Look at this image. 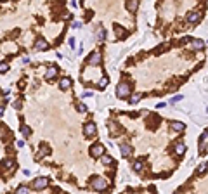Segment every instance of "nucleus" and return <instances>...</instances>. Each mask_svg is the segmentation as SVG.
Instances as JSON below:
<instances>
[{"label": "nucleus", "instance_id": "f257e3e1", "mask_svg": "<svg viewBox=\"0 0 208 194\" xmlns=\"http://www.w3.org/2000/svg\"><path fill=\"white\" fill-rule=\"evenodd\" d=\"M130 92H132V87H130V83H127V81H121V83H118V87H116V96L120 97V99H125V97L130 96Z\"/></svg>", "mask_w": 208, "mask_h": 194}, {"label": "nucleus", "instance_id": "f03ea898", "mask_svg": "<svg viewBox=\"0 0 208 194\" xmlns=\"http://www.w3.org/2000/svg\"><path fill=\"white\" fill-rule=\"evenodd\" d=\"M90 186H92L94 191H106V189H108V182H106V178H102V177H94L92 182H90Z\"/></svg>", "mask_w": 208, "mask_h": 194}, {"label": "nucleus", "instance_id": "7ed1b4c3", "mask_svg": "<svg viewBox=\"0 0 208 194\" xmlns=\"http://www.w3.org/2000/svg\"><path fill=\"white\" fill-rule=\"evenodd\" d=\"M47 186H49V178H45V177H37V178H33V189L42 191V189H45Z\"/></svg>", "mask_w": 208, "mask_h": 194}, {"label": "nucleus", "instance_id": "20e7f679", "mask_svg": "<svg viewBox=\"0 0 208 194\" xmlns=\"http://www.w3.org/2000/svg\"><path fill=\"white\" fill-rule=\"evenodd\" d=\"M95 132H97V128H95V123L89 121V123H85V125H83V135H85V137H94Z\"/></svg>", "mask_w": 208, "mask_h": 194}, {"label": "nucleus", "instance_id": "39448f33", "mask_svg": "<svg viewBox=\"0 0 208 194\" xmlns=\"http://www.w3.org/2000/svg\"><path fill=\"white\" fill-rule=\"evenodd\" d=\"M104 151H106V149H104L102 144H94V146L90 147V156H92V158H101V156L104 154Z\"/></svg>", "mask_w": 208, "mask_h": 194}, {"label": "nucleus", "instance_id": "423d86ee", "mask_svg": "<svg viewBox=\"0 0 208 194\" xmlns=\"http://www.w3.org/2000/svg\"><path fill=\"white\" fill-rule=\"evenodd\" d=\"M201 21V12H198V11H192L187 14V23L191 24H196V23H199Z\"/></svg>", "mask_w": 208, "mask_h": 194}, {"label": "nucleus", "instance_id": "0eeeda50", "mask_svg": "<svg viewBox=\"0 0 208 194\" xmlns=\"http://www.w3.org/2000/svg\"><path fill=\"white\" fill-rule=\"evenodd\" d=\"M170 128H172V132L180 134V132H184V130H186V123H182V121H172Z\"/></svg>", "mask_w": 208, "mask_h": 194}, {"label": "nucleus", "instance_id": "6e6552de", "mask_svg": "<svg viewBox=\"0 0 208 194\" xmlns=\"http://www.w3.org/2000/svg\"><path fill=\"white\" fill-rule=\"evenodd\" d=\"M101 57H102V56H101V52H99V50H95L94 54H92V56L89 57V64H92V66H97V64L101 62Z\"/></svg>", "mask_w": 208, "mask_h": 194}, {"label": "nucleus", "instance_id": "1a4fd4ad", "mask_svg": "<svg viewBox=\"0 0 208 194\" xmlns=\"http://www.w3.org/2000/svg\"><path fill=\"white\" fill-rule=\"evenodd\" d=\"M35 49H37V50H45V49H49V42L45 38H38L37 42H35Z\"/></svg>", "mask_w": 208, "mask_h": 194}, {"label": "nucleus", "instance_id": "9d476101", "mask_svg": "<svg viewBox=\"0 0 208 194\" xmlns=\"http://www.w3.org/2000/svg\"><path fill=\"white\" fill-rule=\"evenodd\" d=\"M125 7H127V11H128V12H135V11H137V7H139V0H127Z\"/></svg>", "mask_w": 208, "mask_h": 194}, {"label": "nucleus", "instance_id": "9b49d317", "mask_svg": "<svg viewBox=\"0 0 208 194\" xmlns=\"http://www.w3.org/2000/svg\"><path fill=\"white\" fill-rule=\"evenodd\" d=\"M57 76V66H50L49 69H47V73H45V80H52V78Z\"/></svg>", "mask_w": 208, "mask_h": 194}, {"label": "nucleus", "instance_id": "f8f14e48", "mask_svg": "<svg viewBox=\"0 0 208 194\" xmlns=\"http://www.w3.org/2000/svg\"><path fill=\"white\" fill-rule=\"evenodd\" d=\"M114 35H116V38L121 40V38H125V37H127V31H125L120 24H114Z\"/></svg>", "mask_w": 208, "mask_h": 194}, {"label": "nucleus", "instance_id": "ddd939ff", "mask_svg": "<svg viewBox=\"0 0 208 194\" xmlns=\"http://www.w3.org/2000/svg\"><path fill=\"white\" fill-rule=\"evenodd\" d=\"M120 151H121V156H125V158L132 154V147L128 144H120Z\"/></svg>", "mask_w": 208, "mask_h": 194}, {"label": "nucleus", "instance_id": "4468645a", "mask_svg": "<svg viewBox=\"0 0 208 194\" xmlns=\"http://www.w3.org/2000/svg\"><path fill=\"white\" fill-rule=\"evenodd\" d=\"M173 151H175V154H177V156H182L184 153H186V146H184L182 142H177L175 147H173Z\"/></svg>", "mask_w": 208, "mask_h": 194}, {"label": "nucleus", "instance_id": "2eb2a0df", "mask_svg": "<svg viewBox=\"0 0 208 194\" xmlns=\"http://www.w3.org/2000/svg\"><path fill=\"white\" fill-rule=\"evenodd\" d=\"M70 87H71V80H70V78H62V80L59 81V89H61V90H68Z\"/></svg>", "mask_w": 208, "mask_h": 194}, {"label": "nucleus", "instance_id": "dca6fc26", "mask_svg": "<svg viewBox=\"0 0 208 194\" xmlns=\"http://www.w3.org/2000/svg\"><path fill=\"white\" fill-rule=\"evenodd\" d=\"M50 153V147L47 146V144H42L40 146V153H38V158H42V156H47Z\"/></svg>", "mask_w": 208, "mask_h": 194}, {"label": "nucleus", "instance_id": "f3484780", "mask_svg": "<svg viewBox=\"0 0 208 194\" xmlns=\"http://www.w3.org/2000/svg\"><path fill=\"white\" fill-rule=\"evenodd\" d=\"M95 38H97V42H104V38H106V30H104V28H99Z\"/></svg>", "mask_w": 208, "mask_h": 194}, {"label": "nucleus", "instance_id": "a211bd4d", "mask_svg": "<svg viewBox=\"0 0 208 194\" xmlns=\"http://www.w3.org/2000/svg\"><path fill=\"white\" fill-rule=\"evenodd\" d=\"M21 135L23 137H30L31 135V128L28 125H21Z\"/></svg>", "mask_w": 208, "mask_h": 194}, {"label": "nucleus", "instance_id": "6ab92c4d", "mask_svg": "<svg viewBox=\"0 0 208 194\" xmlns=\"http://www.w3.org/2000/svg\"><path fill=\"white\" fill-rule=\"evenodd\" d=\"M207 168H208V163H201V165L196 168V175H203L207 172Z\"/></svg>", "mask_w": 208, "mask_h": 194}, {"label": "nucleus", "instance_id": "aec40b11", "mask_svg": "<svg viewBox=\"0 0 208 194\" xmlns=\"http://www.w3.org/2000/svg\"><path fill=\"white\" fill-rule=\"evenodd\" d=\"M168 47H170V43H163V45H160V47H156V49H154V54L158 56L160 52H163V50H167Z\"/></svg>", "mask_w": 208, "mask_h": 194}, {"label": "nucleus", "instance_id": "412c9836", "mask_svg": "<svg viewBox=\"0 0 208 194\" xmlns=\"http://www.w3.org/2000/svg\"><path fill=\"white\" fill-rule=\"evenodd\" d=\"M142 166H144L142 159H137V161L133 163V172H141V170H142Z\"/></svg>", "mask_w": 208, "mask_h": 194}, {"label": "nucleus", "instance_id": "4be33fe9", "mask_svg": "<svg viewBox=\"0 0 208 194\" xmlns=\"http://www.w3.org/2000/svg\"><path fill=\"white\" fill-rule=\"evenodd\" d=\"M141 99H142V94H133V97L128 99V102H130V104H137Z\"/></svg>", "mask_w": 208, "mask_h": 194}, {"label": "nucleus", "instance_id": "5701e85b", "mask_svg": "<svg viewBox=\"0 0 208 194\" xmlns=\"http://www.w3.org/2000/svg\"><path fill=\"white\" fill-rule=\"evenodd\" d=\"M101 158H102V163H104V165H113V158H111V156L102 154Z\"/></svg>", "mask_w": 208, "mask_h": 194}, {"label": "nucleus", "instance_id": "b1692460", "mask_svg": "<svg viewBox=\"0 0 208 194\" xmlns=\"http://www.w3.org/2000/svg\"><path fill=\"white\" fill-rule=\"evenodd\" d=\"M4 168L12 170V168H14V161H12V159H4Z\"/></svg>", "mask_w": 208, "mask_h": 194}, {"label": "nucleus", "instance_id": "393cba45", "mask_svg": "<svg viewBox=\"0 0 208 194\" xmlns=\"http://www.w3.org/2000/svg\"><path fill=\"white\" fill-rule=\"evenodd\" d=\"M18 193L19 194H28V193H31V189H30V187H26V186H19V187H18Z\"/></svg>", "mask_w": 208, "mask_h": 194}, {"label": "nucleus", "instance_id": "a878e982", "mask_svg": "<svg viewBox=\"0 0 208 194\" xmlns=\"http://www.w3.org/2000/svg\"><path fill=\"white\" fill-rule=\"evenodd\" d=\"M108 76H102L101 80H99V89H104V87H108Z\"/></svg>", "mask_w": 208, "mask_h": 194}, {"label": "nucleus", "instance_id": "bb28decb", "mask_svg": "<svg viewBox=\"0 0 208 194\" xmlns=\"http://www.w3.org/2000/svg\"><path fill=\"white\" fill-rule=\"evenodd\" d=\"M192 47L194 49H203V40H192Z\"/></svg>", "mask_w": 208, "mask_h": 194}, {"label": "nucleus", "instance_id": "cd10ccee", "mask_svg": "<svg viewBox=\"0 0 208 194\" xmlns=\"http://www.w3.org/2000/svg\"><path fill=\"white\" fill-rule=\"evenodd\" d=\"M9 71V64L7 62H0V73H7Z\"/></svg>", "mask_w": 208, "mask_h": 194}, {"label": "nucleus", "instance_id": "c85d7f7f", "mask_svg": "<svg viewBox=\"0 0 208 194\" xmlns=\"http://www.w3.org/2000/svg\"><path fill=\"white\" fill-rule=\"evenodd\" d=\"M76 108H78V111H80V113H85V111H87V106H85V104H82V102H78V106H76Z\"/></svg>", "mask_w": 208, "mask_h": 194}, {"label": "nucleus", "instance_id": "c756f323", "mask_svg": "<svg viewBox=\"0 0 208 194\" xmlns=\"http://www.w3.org/2000/svg\"><path fill=\"white\" fill-rule=\"evenodd\" d=\"M179 101H182V96H175L172 99V104H173V102H179Z\"/></svg>", "mask_w": 208, "mask_h": 194}, {"label": "nucleus", "instance_id": "7c9ffc66", "mask_svg": "<svg viewBox=\"0 0 208 194\" xmlns=\"http://www.w3.org/2000/svg\"><path fill=\"white\" fill-rule=\"evenodd\" d=\"M16 146H18V147H23V146H24V140H18Z\"/></svg>", "mask_w": 208, "mask_h": 194}, {"label": "nucleus", "instance_id": "2f4dec72", "mask_svg": "<svg viewBox=\"0 0 208 194\" xmlns=\"http://www.w3.org/2000/svg\"><path fill=\"white\" fill-rule=\"evenodd\" d=\"M92 96V92H89V90H87V92H83V97H90Z\"/></svg>", "mask_w": 208, "mask_h": 194}, {"label": "nucleus", "instance_id": "473e14b6", "mask_svg": "<svg viewBox=\"0 0 208 194\" xmlns=\"http://www.w3.org/2000/svg\"><path fill=\"white\" fill-rule=\"evenodd\" d=\"M4 109H5V108H4V106H0V116L4 115Z\"/></svg>", "mask_w": 208, "mask_h": 194}, {"label": "nucleus", "instance_id": "72a5a7b5", "mask_svg": "<svg viewBox=\"0 0 208 194\" xmlns=\"http://www.w3.org/2000/svg\"><path fill=\"white\" fill-rule=\"evenodd\" d=\"M207 132H208V130H207Z\"/></svg>", "mask_w": 208, "mask_h": 194}]
</instances>
